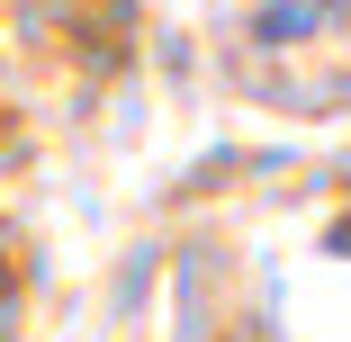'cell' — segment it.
<instances>
[{
	"mask_svg": "<svg viewBox=\"0 0 351 342\" xmlns=\"http://www.w3.org/2000/svg\"><path fill=\"white\" fill-rule=\"evenodd\" d=\"M226 73L279 117L351 108V0H226Z\"/></svg>",
	"mask_w": 351,
	"mask_h": 342,
	"instance_id": "6da1fadb",
	"label": "cell"
}]
</instances>
